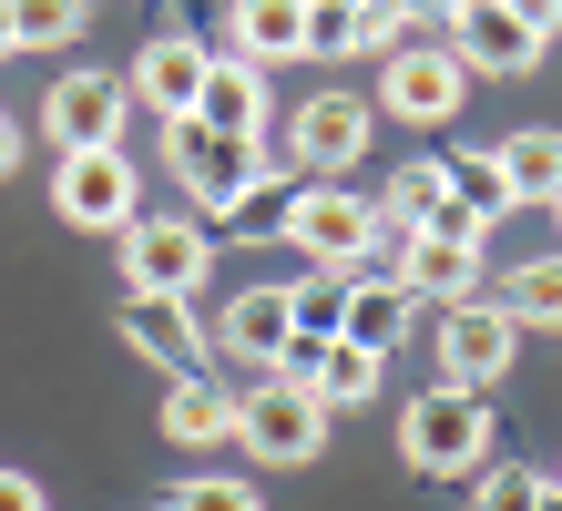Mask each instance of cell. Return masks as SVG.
Instances as JSON below:
<instances>
[{
  "mask_svg": "<svg viewBox=\"0 0 562 511\" xmlns=\"http://www.w3.org/2000/svg\"><path fill=\"white\" fill-rule=\"evenodd\" d=\"M11 164H21V123L0 113V175H11Z\"/></svg>",
  "mask_w": 562,
  "mask_h": 511,
  "instance_id": "1f68e13d",
  "label": "cell"
},
{
  "mask_svg": "<svg viewBox=\"0 0 562 511\" xmlns=\"http://www.w3.org/2000/svg\"><path fill=\"white\" fill-rule=\"evenodd\" d=\"M277 246H286L296 266H327V277H348L358 256H379V204L358 195V185H296Z\"/></svg>",
  "mask_w": 562,
  "mask_h": 511,
  "instance_id": "3957f363",
  "label": "cell"
},
{
  "mask_svg": "<svg viewBox=\"0 0 562 511\" xmlns=\"http://www.w3.org/2000/svg\"><path fill=\"white\" fill-rule=\"evenodd\" d=\"M409 318H419V297L400 287V277H348V307H338V337H358V348H400L409 337Z\"/></svg>",
  "mask_w": 562,
  "mask_h": 511,
  "instance_id": "2e32d148",
  "label": "cell"
},
{
  "mask_svg": "<svg viewBox=\"0 0 562 511\" xmlns=\"http://www.w3.org/2000/svg\"><path fill=\"white\" fill-rule=\"evenodd\" d=\"M307 52V0H236V62H296Z\"/></svg>",
  "mask_w": 562,
  "mask_h": 511,
  "instance_id": "ffe728a7",
  "label": "cell"
},
{
  "mask_svg": "<svg viewBox=\"0 0 562 511\" xmlns=\"http://www.w3.org/2000/svg\"><path fill=\"white\" fill-rule=\"evenodd\" d=\"M512 318L521 327H562V256H532V266H512Z\"/></svg>",
  "mask_w": 562,
  "mask_h": 511,
  "instance_id": "cb8c5ba5",
  "label": "cell"
},
{
  "mask_svg": "<svg viewBox=\"0 0 562 511\" xmlns=\"http://www.w3.org/2000/svg\"><path fill=\"white\" fill-rule=\"evenodd\" d=\"M205 266H215V246H205L194 215H134L123 225V277H134L144 297H194Z\"/></svg>",
  "mask_w": 562,
  "mask_h": 511,
  "instance_id": "52a82bcc",
  "label": "cell"
},
{
  "mask_svg": "<svg viewBox=\"0 0 562 511\" xmlns=\"http://www.w3.org/2000/svg\"><path fill=\"white\" fill-rule=\"evenodd\" d=\"M0 511H52V501H42V481H31V470H0Z\"/></svg>",
  "mask_w": 562,
  "mask_h": 511,
  "instance_id": "f1b7e54d",
  "label": "cell"
},
{
  "mask_svg": "<svg viewBox=\"0 0 562 511\" xmlns=\"http://www.w3.org/2000/svg\"><path fill=\"white\" fill-rule=\"evenodd\" d=\"M164 440H184V451L236 440V399H225L215 379H175V389H164Z\"/></svg>",
  "mask_w": 562,
  "mask_h": 511,
  "instance_id": "7402d4cb",
  "label": "cell"
},
{
  "mask_svg": "<svg viewBox=\"0 0 562 511\" xmlns=\"http://www.w3.org/2000/svg\"><path fill=\"white\" fill-rule=\"evenodd\" d=\"M82 31V0H11V42L21 52H52V42H72Z\"/></svg>",
  "mask_w": 562,
  "mask_h": 511,
  "instance_id": "d4e9b609",
  "label": "cell"
},
{
  "mask_svg": "<svg viewBox=\"0 0 562 511\" xmlns=\"http://www.w3.org/2000/svg\"><path fill=\"white\" fill-rule=\"evenodd\" d=\"M429 348H440V379L450 389H491L521 358V318H512L502 297H460V307H440V337H429Z\"/></svg>",
  "mask_w": 562,
  "mask_h": 511,
  "instance_id": "5b68a950",
  "label": "cell"
},
{
  "mask_svg": "<svg viewBox=\"0 0 562 511\" xmlns=\"http://www.w3.org/2000/svg\"><path fill=\"white\" fill-rule=\"evenodd\" d=\"M450 52H460V73H491V82H512V73H532V62H542V31H532V21H512L502 0H460V21H450Z\"/></svg>",
  "mask_w": 562,
  "mask_h": 511,
  "instance_id": "7c38bea8",
  "label": "cell"
},
{
  "mask_svg": "<svg viewBox=\"0 0 562 511\" xmlns=\"http://www.w3.org/2000/svg\"><path fill=\"white\" fill-rule=\"evenodd\" d=\"M379 379H389V358H379V348H358V337H317V358H307V389H317L327 409L379 399Z\"/></svg>",
  "mask_w": 562,
  "mask_h": 511,
  "instance_id": "44dd1931",
  "label": "cell"
},
{
  "mask_svg": "<svg viewBox=\"0 0 562 511\" xmlns=\"http://www.w3.org/2000/svg\"><path fill=\"white\" fill-rule=\"evenodd\" d=\"M460 102H471V73H460L450 42L389 52V62H379V113H400V123H450Z\"/></svg>",
  "mask_w": 562,
  "mask_h": 511,
  "instance_id": "ba28073f",
  "label": "cell"
},
{
  "mask_svg": "<svg viewBox=\"0 0 562 511\" xmlns=\"http://www.w3.org/2000/svg\"><path fill=\"white\" fill-rule=\"evenodd\" d=\"M0 52H21V42H11V0H0Z\"/></svg>",
  "mask_w": 562,
  "mask_h": 511,
  "instance_id": "d6a6232c",
  "label": "cell"
},
{
  "mask_svg": "<svg viewBox=\"0 0 562 511\" xmlns=\"http://www.w3.org/2000/svg\"><path fill=\"white\" fill-rule=\"evenodd\" d=\"M164 511H267V501H256L246 481H225V470H205V481H184Z\"/></svg>",
  "mask_w": 562,
  "mask_h": 511,
  "instance_id": "83f0119b",
  "label": "cell"
},
{
  "mask_svg": "<svg viewBox=\"0 0 562 511\" xmlns=\"http://www.w3.org/2000/svg\"><path fill=\"white\" fill-rule=\"evenodd\" d=\"M164 164H175V185L194 195V215H236V204L277 175V144L267 133H215V123H164Z\"/></svg>",
  "mask_w": 562,
  "mask_h": 511,
  "instance_id": "6da1fadb",
  "label": "cell"
},
{
  "mask_svg": "<svg viewBox=\"0 0 562 511\" xmlns=\"http://www.w3.org/2000/svg\"><path fill=\"white\" fill-rule=\"evenodd\" d=\"M502 11H512V21H532V31H542V42H552V31H562V0H502Z\"/></svg>",
  "mask_w": 562,
  "mask_h": 511,
  "instance_id": "f546056e",
  "label": "cell"
},
{
  "mask_svg": "<svg viewBox=\"0 0 562 511\" xmlns=\"http://www.w3.org/2000/svg\"><path fill=\"white\" fill-rule=\"evenodd\" d=\"M491 389H419L409 409H400V451H409V470H429V481H460V470H491Z\"/></svg>",
  "mask_w": 562,
  "mask_h": 511,
  "instance_id": "7a4b0ae2",
  "label": "cell"
},
{
  "mask_svg": "<svg viewBox=\"0 0 562 511\" xmlns=\"http://www.w3.org/2000/svg\"><path fill=\"white\" fill-rule=\"evenodd\" d=\"M123 337L154 358V368H175V379H205V327H194V297H123Z\"/></svg>",
  "mask_w": 562,
  "mask_h": 511,
  "instance_id": "5bb4252c",
  "label": "cell"
},
{
  "mask_svg": "<svg viewBox=\"0 0 562 511\" xmlns=\"http://www.w3.org/2000/svg\"><path fill=\"white\" fill-rule=\"evenodd\" d=\"M419 307H460V297H481V235H400V266H389Z\"/></svg>",
  "mask_w": 562,
  "mask_h": 511,
  "instance_id": "4fadbf2b",
  "label": "cell"
},
{
  "mask_svg": "<svg viewBox=\"0 0 562 511\" xmlns=\"http://www.w3.org/2000/svg\"><path fill=\"white\" fill-rule=\"evenodd\" d=\"M542 511H562V481H542Z\"/></svg>",
  "mask_w": 562,
  "mask_h": 511,
  "instance_id": "836d02e7",
  "label": "cell"
},
{
  "mask_svg": "<svg viewBox=\"0 0 562 511\" xmlns=\"http://www.w3.org/2000/svg\"><path fill=\"white\" fill-rule=\"evenodd\" d=\"M491 164H502L512 204H552V195H562V133H552V123L502 133V144H491Z\"/></svg>",
  "mask_w": 562,
  "mask_h": 511,
  "instance_id": "d6986e66",
  "label": "cell"
},
{
  "mask_svg": "<svg viewBox=\"0 0 562 511\" xmlns=\"http://www.w3.org/2000/svg\"><path fill=\"white\" fill-rule=\"evenodd\" d=\"M123 123H134L123 73H61L52 82V154H103V144H123Z\"/></svg>",
  "mask_w": 562,
  "mask_h": 511,
  "instance_id": "30bf717a",
  "label": "cell"
},
{
  "mask_svg": "<svg viewBox=\"0 0 562 511\" xmlns=\"http://www.w3.org/2000/svg\"><path fill=\"white\" fill-rule=\"evenodd\" d=\"M286 337H296V297H286V287H246L236 307H225V358L277 368V358H286Z\"/></svg>",
  "mask_w": 562,
  "mask_h": 511,
  "instance_id": "e0dca14e",
  "label": "cell"
},
{
  "mask_svg": "<svg viewBox=\"0 0 562 511\" xmlns=\"http://www.w3.org/2000/svg\"><path fill=\"white\" fill-rule=\"evenodd\" d=\"M184 123H215V133H267V73L236 52H215V73H205V102H194Z\"/></svg>",
  "mask_w": 562,
  "mask_h": 511,
  "instance_id": "ac0fdd59",
  "label": "cell"
},
{
  "mask_svg": "<svg viewBox=\"0 0 562 511\" xmlns=\"http://www.w3.org/2000/svg\"><path fill=\"white\" fill-rule=\"evenodd\" d=\"M327 420H338V409H327L317 389L277 379V368H267V379H256V389L236 399V440H246V451L267 460V470H296V460H317V451H327Z\"/></svg>",
  "mask_w": 562,
  "mask_h": 511,
  "instance_id": "277c9868",
  "label": "cell"
},
{
  "mask_svg": "<svg viewBox=\"0 0 562 511\" xmlns=\"http://www.w3.org/2000/svg\"><path fill=\"white\" fill-rule=\"evenodd\" d=\"M369 133H379V102L369 92H317V102H296L286 154L307 164V175H348V164L369 154Z\"/></svg>",
  "mask_w": 562,
  "mask_h": 511,
  "instance_id": "9c48e42d",
  "label": "cell"
},
{
  "mask_svg": "<svg viewBox=\"0 0 562 511\" xmlns=\"http://www.w3.org/2000/svg\"><path fill=\"white\" fill-rule=\"evenodd\" d=\"M52 215L82 225V235H123V225H134V154H123V144L52 154Z\"/></svg>",
  "mask_w": 562,
  "mask_h": 511,
  "instance_id": "8992f818",
  "label": "cell"
},
{
  "mask_svg": "<svg viewBox=\"0 0 562 511\" xmlns=\"http://www.w3.org/2000/svg\"><path fill=\"white\" fill-rule=\"evenodd\" d=\"M400 21H460V0H389Z\"/></svg>",
  "mask_w": 562,
  "mask_h": 511,
  "instance_id": "4dcf8cb0",
  "label": "cell"
},
{
  "mask_svg": "<svg viewBox=\"0 0 562 511\" xmlns=\"http://www.w3.org/2000/svg\"><path fill=\"white\" fill-rule=\"evenodd\" d=\"M358 52H400V11L389 0H307V62H358Z\"/></svg>",
  "mask_w": 562,
  "mask_h": 511,
  "instance_id": "9a60e30c",
  "label": "cell"
},
{
  "mask_svg": "<svg viewBox=\"0 0 562 511\" xmlns=\"http://www.w3.org/2000/svg\"><path fill=\"white\" fill-rule=\"evenodd\" d=\"M471 511H542V470H521V460H491Z\"/></svg>",
  "mask_w": 562,
  "mask_h": 511,
  "instance_id": "4316f807",
  "label": "cell"
},
{
  "mask_svg": "<svg viewBox=\"0 0 562 511\" xmlns=\"http://www.w3.org/2000/svg\"><path fill=\"white\" fill-rule=\"evenodd\" d=\"M552 215H562V195H552Z\"/></svg>",
  "mask_w": 562,
  "mask_h": 511,
  "instance_id": "e575fe53",
  "label": "cell"
},
{
  "mask_svg": "<svg viewBox=\"0 0 562 511\" xmlns=\"http://www.w3.org/2000/svg\"><path fill=\"white\" fill-rule=\"evenodd\" d=\"M205 73H215V52L194 42V31H164V42H144V52H134V73H123V92H134L144 113L184 123L194 102H205Z\"/></svg>",
  "mask_w": 562,
  "mask_h": 511,
  "instance_id": "8fae6325",
  "label": "cell"
},
{
  "mask_svg": "<svg viewBox=\"0 0 562 511\" xmlns=\"http://www.w3.org/2000/svg\"><path fill=\"white\" fill-rule=\"evenodd\" d=\"M286 297H296V337H338V307H348V277H327V266H307V277H296Z\"/></svg>",
  "mask_w": 562,
  "mask_h": 511,
  "instance_id": "484cf974",
  "label": "cell"
},
{
  "mask_svg": "<svg viewBox=\"0 0 562 511\" xmlns=\"http://www.w3.org/2000/svg\"><path fill=\"white\" fill-rule=\"evenodd\" d=\"M429 215H440V154H429V164H400L389 195H379V225H389V235H419Z\"/></svg>",
  "mask_w": 562,
  "mask_h": 511,
  "instance_id": "603a6c76",
  "label": "cell"
}]
</instances>
